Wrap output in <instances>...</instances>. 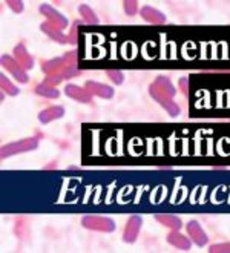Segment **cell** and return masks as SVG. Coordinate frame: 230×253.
I'll return each mask as SVG.
<instances>
[{
  "label": "cell",
  "mask_w": 230,
  "mask_h": 253,
  "mask_svg": "<svg viewBox=\"0 0 230 253\" xmlns=\"http://www.w3.org/2000/svg\"><path fill=\"white\" fill-rule=\"evenodd\" d=\"M34 92H36L37 95H42V97H45V98H51V100L60 97V91H57V87L49 86V84H46V83L37 84L36 89H34Z\"/></svg>",
  "instance_id": "18"
},
{
  "label": "cell",
  "mask_w": 230,
  "mask_h": 253,
  "mask_svg": "<svg viewBox=\"0 0 230 253\" xmlns=\"http://www.w3.org/2000/svg\"><path fill=\"white\" fill-rule=\"evenodd\" d=\"M45 169H55V163H51V165L45 166Z\"/></svg>",
  "instance_id": "28"
},
{
  "label": "cell",
  "mask_w": 230,
  "mask_h": 253,
  "mask_svg": "<svg viewBox=\"0 0 230 253\" xmlns=\"http://www.w3.org/2000/svg\"><path fill=\"white\" fill-rule=\"evenodd\" d=\"M6 5L17 14H20L23 11V2H20V0H8Z\"/></svg>",
  "instance_id": "25"
},
{
  "label": "cell",
  "mask_w": 230,
  "mask_h": 253,
  "mask_svg": "<svg viewBox=\"0 0 230 253\" xmlns=\"http://www.w3.org/2000/svg\"><path fill=\"white\" fill-rule=\"evenodd\" d=\"M149 91H153V92L164 95L167 98H174L175 94H177L175 86L172 84V82L169 80L167 77H157L155 82L149 86Z\"/></svg>",
  "instance_id": "6"
},
{
  "label": "cell",
  "mask_w": 230,
  "mask_h": 253,
  "mask_svg": "<svg viewBox=\"0 0 230 253\" xmlns=\"http://www.w3.org/2000/svg\"><path fill=\"white\" fill-rule=\"evenodd\" d=\"M79 11L82 14V17H83V22L88 23V25H98V17H97V14L92 11L91 6L88 5H80L79 6Z\"/></svg>",
  "instance_id": "19"
},
{
  "label": "cell",
  "mask_w": 230,
  "mask_h": 253,
  "mask_svg": "<svg viewBox=\"0 0 230 253\" xmlns=\"http://www.w3.org/2000/svg\"><path fill=\"white\" fill-rule=\"evenodd\" d=\"M210 253H230V243H221V244H212L209 247Z\"/></svg>",
  "instance_id": "22"
},
{
  "label": "cell",
  "mask_w": 230,
  "mask_h": 253,
  "mask_svg": "<svg viewBox=\"0 0 230 253\" xmlns=\"http://www.w3.org/2000/svg\"><path fill=\"white\" fill-rule=\"evenodd\" d=\"M140 14H141V17H143L146 22L153 23V25H164V23L167 22V19H166L164 14H163L161 11L155 9V8H152V6H143Z\"/></svg>",
  "instance_id": "15"
},
{
  "label": "cell",
  "mask_w": 230,
  "mask_h": 253,
  "mask_svg": "<svg viewBox=\"0 0 230 253\" xmlns=\"http://www.w3.org/2000/svg\"><path fill=\"white\" fill-rule=\"evenodd\" d=\"M79 23L80 22H74V25H72V28H71V31H69V34H68V39H69V43L71 44H77V34H79Z\"/></svg>",
  "instance_id": "24"
},
{
  "label": "cell",
  "mask_w": 230,
  "mask_h": 253,
  "mask_svg": "<svg viewBox=\"0 0 230 253\" xmlns=\"http://www.w3.org/2000/svg\"><path fill=\"white\" fill-rule=\"evenodd\" d=\"M77 66V51L72 52H65L58 58H51V60L42 62V71L46 76H61L65 74L69 68Z\"/></svg>",
  "instance_id": "1"
},
{
  "label": "cell",
  "mask_w": 230,
  "mask_h": 253,
  "mask_svg": "<svg viewBox=\"0 0 230 253\" xmlns=\"http://www.w3.org/2000/svg\"><path fill=\"white\" fill-rule=\"evenodd\" d=\"M167 243L171 246H174V247H177V249H181V250H189L192 247L190 238H186L178 230H172L171 233L167 235Z\"/></svg>",
  "instance_id": "16"
},
{
  "label": "cell",
  "mask_w": 230,
  "mask_h": 253,
  "mask_svg": "<svg viewBox=\"0 0 230 253\" xmlns=\"http://www.w3.org/2000/svg\"><path fill=\"white\" fill-rule=\"evenodd\" d=\"M0 86H2V91L5 94H8L9 97L19 95V87L15 86L12 82H9V79L5 76V74H2V76H0Z\"/></svg>",
  "instance_id": "20"
},
{
  "label": "cell",
  "mask_w": 230,
  "mask_h": 253,
  "mask_svg": "<svg viewBox=\"0 0 230 253\" xmlns=\"http://www.w3.org/2000/svg\"><path fill=\"white\" fill-rule=\"evenodd\" d=\"M40 29H42V33H45L51 40H54V42H57V43H60V44H68V43H69L68 36H65L63 33H61V29H60V28L54 26V25L49 23V22H43V23L40 25Z\"/></svg>",
  "instance_id": "12"
},
{
  "label": "cell",
  "mask_w": 230,
  "mask_h": 253,
  "mask_svg": "<svg viewBox=\"0 0 230 253\" xmlns=\"http://www.w3.org/2000/svg\"><path fill=\"white\" fill-rule=\"evenodd\" d=\"M12 54H14L15 62H17L25 71H29V69L34 68V58L31 57V54H28L26 46H25L23 43H19L17 46L14 48Z\"/></svg>",
  "instance_id": "10"
},
{
  "label": "cell",
  "mask_w": 230,
  "mask_h": 253,
  "mask_svg": "<svg viewBox=\"0 0 230 253\" xmlns=\"http://www.w3.org/2000/svg\"><path fill=\"white\" fill-rule=\"evenodd\" d=\"M0 62H2V66L9 71V74L14 77V79H17V82L20 83H28L29 82V76H28V71H25L17 62H15V58L8 55V54H3L2 58H0Z\"/></svg>",
  "instance_id": "4"
},
{
  "label": "cell",
  "mask_w": 230,
  "mask_h": 253,
  "mask_svg": "<svg viewBox=\"0 0 230 253\" xmlns=\"http://www.w3.org/2000/svg\"><path fill=\"white\" fill-rule=\"evenodd\" d=\"M85 89L92 95V97H100V98H112L114 97V89L107 84H103V83H98V82H86L85 84Z\"/></svg>",
  "instance_id": "9"
},
{
  "label": "cell",
  "mask_w": 230,
  "mask_h": 253,
  "mask_svg": "<svg viewBox=\"0 0 230 253\" xmlns=\"http://www.w3.org/2000/svg\"><path fill=\"white\" fill-rule=\"evenodd\" d=\"M68 169H69V170H79L80 168H77V166H69Z\"/></svg>",
  "instance_id": "29"
},
{
  "label": "cell",
  "mask_w": 230,
  "mask_h": 253,
  "mask_svg": "<svg viewBox=\"0 0 230 253\" xmlns=\"http://www.w3.org/2000/svg\"><path fill=\"white\" fill-rule=\"evenodd\" d=\"M40 12L43 14V16L48 19V22L49 23H52L54 26H57V28H60V29H66L68 28V25H69V22H68V19L63 16V14H60L57 9H54L51 5H40Z\"/></svg>",
  "instance_id": "5"
},
{
  "label": "cell",
  "mask_w": 230,
  "mask_h": 253,
  "mask_svg": "<svg viewBox=\"0 0 230 253\" xmlns=\"http://www.w3.org/2000/svg\"><path fill=\"white\" fill-rule=\"evenodd\" d=\"M39 147V138L33 137V138H25V140H19V141H14L9 144H5L2 147V158H8L12 155H19L22 152H28V151H34V149Z\"/></svg>",
  "instance_id": "3"
},
{
  "label": "cell",
  "mask_w": 230,
  "mask_h": 253,
  "mask_svg": "<svg viewBox=\"0 0 230 253\" xmlns=\"http://www.w3.org/2000/svg\"><path fill=\"white\" fill-rule=\"evenodd\" d=\"M141 226H143V219L140 216H131L126 222L125 232H123V240H125V243H129V244L135 243L138 235H140Z\"/></svg>",
  "instance_id": "7"
},
{
  "label": "cell",
  "mask_w": 230,
  "mask_h": 253,
  "mask_svg": "<svg viewBox=\"0 0 230 253\" xmlns=\"http://www.w3.org/2000/svg\"><path fill=\"white\" fill-rule=\"evenodd\" d=\"M123 8H125V12L128 16H135L138 12V2H135V0H126V2L123 3Z\"/></svg>",
  "instance_id": "23"
},
{
  "label": "cell",
  "mask_w": 230,
  "mask_h": 253,
  "mask_svg": "<svg viewBox=\"0 0 230 253\" xmlns=\"http://www.w3.org/2000/svg\"><path fill=\"white\" fill-rule=\"evenodd\" d=\"M106 76L109 77L115 84H121L123 82H125V76H123V72L120 71H115V69H109L106 71Z\"/></svg>",
  "instance_id": "21"
},
{
  "label": "cell",
  "mask_w": 230,
  "mask_h": 253,
  "mask_svg": "<svg viewBox=\"0 0 230 253\" xmlns=\"http://www.w3.org/2000/svg\"><path fill=\"white\" fill-rule=\"evenodd\" d=\"M149 94H150V97L155 100L157 103H160V105L169 112V115H172V117H177L180 112H181V108L178 106V103H175L172 98H167V97H164V95H160V94H157V92H153V91H149Z\"/></svg>",
  "instance_id": "13"
},
{
  "label": "cell",
  "mask_w": 230,
  "mask_h": 253,
  "mask_svg": "<svg viewBox=\"0 0 230 253\" xmlns=\"http://www.w3.org/2000/svg\"><path fill=\"white\" fill-rule=\"evenodd\" d=\"M65 115V108L63 106H51V108H46L39 114V122L42 125H48L54 120H58Z\"/></svg>",
  "instance_id": "14"
},
{
  "label": "cell",
  "mask_w": 230,
  "mask_h": 253,
  "mask_svg": "<svg viewBox=\"0 0 230 253\" xmlns=\"http://www.w3.org/2000/svg\"><path fill=\"white\" fill-rule=\"evenodd\" d=\"M82 226L85 229H88V230L103 232V233H112L117 229L115 221L112 218H107V216H94V215L85 216L82 219Z\"/></svg>",
  "instance_id": "2"
},
{
  "label": "cell",
  "mask_w": 230,
  "mask_h": 253,
  "mask_svg": "<svg viewBox=\"0 0 230 253\" xmlns=\"http://www.w3.org/2000/svg\"><path fill=\"white\" fill-rule=\"evenodd\" d=\"M155 219L160 222L161 226L171 229V230H180L183 222L178 216H174V215H167V213H163V215H155Z\"/></svg>",
  "instance_id": "17"
},
{
  "label": "cell",
  "mask_w": 230,
  "mask_h": 253,
  "mask_svg": "<svg viewBox=\"0 0 230 253\" xmlns=\"http://www.w3.org/2000/svg\"><path fill=\"white\" fill-rule=\"evenodd\" d=\"M178 84H180V89H181V92L187 97V94H189V80L186 79V77H183V79H180V82H178Z\"/></svg>",
  "instance_id": "27"
},
{
  "label": "cell",
  "mask_w": 230,
  "mask_h": 253,
  "mask_svg": "<svg viewBox=\"0 0 230 253\" xmlns=\"http://www.w3.org/2000/svg\"><path fill=\"white\" fill-rule=\"evenodd\" d=\"M61 82H63V77L61 76H49V77H46L45 79V82L43 83H46V84H49V86H57V84H60Z\"/></svg>",
  "instance_id": "26"
},
{
  "label": "cell",
  "mask_w": 230,
  "mask_h": 253,
  "mask_svg": "<svg viewBox=\"0 0 230 253\" xmlns=\"http://www.w3.org/2000/svg\"><path fill=\"white\" fill-rule=\"evenodd\" d=\"M186 229H187V233H189V236H190V240H192L198 247H203V246L207 244V241H209L207 233L203 230L201 226H199V222H198V221H189V222H187V226H186Z\"/></svg>",
  "instance_id": "8"
},
{
  "label": "cell",
  "mask_w": 230,
  "mask_h": 253,
  "mask_svg": "<svg viewBox=\"0 0 230 253\" xmlns=\"http://www.w3.org/2000/svg\"><path fill=\"white\" fill-rule=\"evenodd\" d=\"M65 94H66L69 98L75 100V101H80V103H92V95L86 91L85 87H82V86H79V84H72V83L66 84V87H65Z\"/></svg>",
  "instance_id": "11"
}]
</instances>
